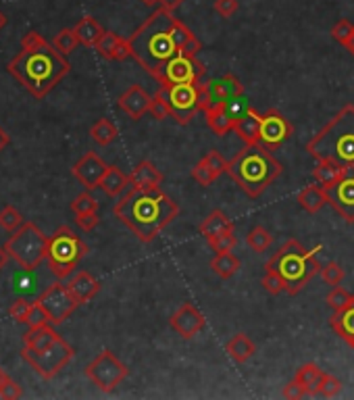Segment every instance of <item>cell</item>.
I'll use <instances>...</instances> for the list:
<instances>
[{
	"mask_svg": "<svg viewBox=\"0 0 354 400\" xmlns=\"http://www.w3.org/2000/svg\"><path fill=\"white\" fill-rule=\"evenodd\" d=\"M192 178L196 179L200 186H205V188H207V186H213V183H215V179L219 178V176H217V174H215V171H213V169H211V167H209V165L202 161V159H200V161L194 165V169H192Z\"/></svg>",
	"mask_w": 354,
	"mask_h": 400,
	"instance_id": "obj_45",
	"label": "cell"
},
{
	"mask_svg": "<svg viewBox=\"0 0 354 400\" xmlns=\"http://www.w3.org/2000/svg\"><path fill=\"white\" fill-rule=\"evenodd\" d=\"M344 46H346V50L350 52V56L354 59V32H353V36H350V40H348V42H346Z\"/></svg>",
	"mask_w": 354,
	"mask_h": 400,
	"instance_id": "obj_58",
	"label": "cell"
},
{
	"mask_svg": "<svg viewBox=\"0 0 354 400\" xmlns=\"http://www.w3.org/2000/svg\"><path fill=\"white\" fill-rule=\"evenodd\" d=\"M23 215L15 209V207H11V205H6L2 211H0V227H4L6 231H17L21 225H23Z\"/></svg>",
	"mask_w": 354,
	"mask_h": 400,
	"instance_id": "obj_43",
	"label": "cell"
},
{
	"mask_svg": "<svg viewBox=\"0 0 354 400\" xmlns=\"http://www.w3.org/2000/svg\"><path fill=\"white\" fill-rule=\"evenodd\" d=\"M261 115H263V113H259L257 109H250L248 113H244V115L236 121L233 130L244 140V144H259V135H261Z\"/></svg>",
	"mask_w": 354,
	"mask_h": 400,
	"instance_id": "obj_24",
	"label": "cell"
},
{
	"mask_svg": "<svg viewBox=\"0 0 354 400\" xmlns=\"http://www.w3.org/2000/svg\"><path fill=\"white\" fill-rule=\"evenodd\" d=\"M56 340H61V336L56 334V329L46 323L40 327H30L23 336V346L32 349V351H44L48 346H52Z\"/></svg>",
	"mask_w": 354,
	"mask_h": 400,
	"instance_id": "obj_23",
	"label": "cell"
},
{
	"mask_svg": "<svg viewBox=\"0 0 354 400\" xmlns=\"http://www.w3.org/2000/svg\"><path fill=\"white\" fill-rule=\"evenodd\" d=\"M227 229H233V222L223 213L221 209H215L205 222L198 225V231H200V236L209 242L211 238H215V236H219L221 231H227Z\"/></svg>",
	"mask_w": 354,
	"mask_h": 400,
	"instance_id": "obj_29",
	"label": "cell"
},
{
	"mask_svg": "<svg viewBox=\"0 0 354 400\" xmlns=\"http://www.w3.org/2000/svg\"><path fill=\"white\" fill-rule=\"evenodd\" d=\"M317 253H321V246L309 250L292 238L267 261L265 267L275 269L281 275V279L286 281V292L294 296L309 286V281L317 273H321L323 265Z\"/></svg>",
	"mask_w": 354,
	"mask_h": 400,
	"instance_id": "obj_6",
	"label": "cell"
},
{
	"mask_svg": "<svg viewBox=\"0 0 354 400\" xmlns=\"http://www.w3.org/2000/svg\"><path fill=\"white\" fill-rule=\"evenodd\" d=\"M321 277H323V281H325L327 286L336 288V286H342V281H344V277H346V271L342 269L340 263L329 261V263H325V265L321 267Z\"/></svg>",
	"mask_w": 354,
	"mask_h": 400,
	"instance_id": "obj_40",
	"label": "cell"
},
{
	"mask_svg": "<svg viewBox=\"0 0 354 400\" xmlns=\"http://www.w3.org/2000/svg\"><path fill=\"white\" fill-rule=\"evenodd\" d=\"M261 286L265 288V292L267 294H271V296L286 292V281H283L281 275H279L275 269H271V267H265V275H263V279H261Z\"/></svg>",
	"mask_w": 354,
	"mask_h": 400,
	"instance_id": "obj_41",
	"label": "cell"
},
{
	"mask_svg": "<svg viewBox=\"0 0 354 400\" xmlns=\"http://www.w3.org/2000/svg\"><path fill=\"white\" fill-rule=\"evenodd\" d=\"M4 25H6V17H4V15L0 13V30H2Z\"/></svg>",
	"mask_w": 354,
	"mask_h": 400,
	"instance_id": "obj_61",
	"label": "cell"
},
{
	"mask_svg": "<svg viewBox=\"0 0 354 400\" xmlns=\"http://www.w3.org/2000/svg\"><path fill=\"white\" fill-rule=\"evenodd\" d=\"M238 244V238H236V231L233 229H227V231H221L219 236L211 238L209 240V246L213 253H227V250H233Z\"/></svg>",
	"mask_w": 354,
	"mask_h": 400,
	"instance_id": "obj_42",
	"label": "cell"
},
{
	"mask_svg": "<svg viewBox=\"0 0 354 400\" xmlns=\"http://www.w3.org/2000/svg\"><path fill=\"white\" fill-rule=\"evenodd\" d=\"M90 135L92 140L98 144V146H109L117 140L119 135V130L117 126L111 121V119H98L92 128H90Z\"/></svg>",
	"mask_w": 354,
	"mask_h": 400,
	"instance_id": "obj_34",
	"label": "cell"
},
{
	"mask_svg": "<svg viewBox=\"0 0 354 400\" xmlns=\"http://www.w3.org/2000/svg\"><path fill=\"white\" fill-rule=\"evenodd\" d=\"M354 25L348 21V19H340L334 28H331V38L340 44H346L353 36Z\"/></svg>",
	"mask_w": 354,
	"mask_h": 400,
	"instance_id": "obj_48",
	"label": "cell"
},
{
	"mask_svg": "<svg viewBox=\"0 0 354 400\" xmlns=\"http://www.w3.org/2000/svg\"><path fill=\"white\" fill-rule=\"evenodd\" d=\"M128 365L121 363L111 351H102L86 367V377L100 392H113L128 377Z\"/></svg>",
	"mask_w": 354,
	"mask_h": 400,
	"instance_id": "obj_10",
	"label": "cell"
},
{
	"mask_svg": "<svg viewBox=\"0 0 354 400\" xmlns=\"http://www.w3.org/2000/svg\"><path fill=\"white\" fill-rule=\"evenodd\" d=\"M75 222H78V225L84 229V231H92L96 225H98V215L96 213H84V215H75Z\"/></svg>",
	"mask_w": 354,
	"mask_h": 400,
	"instance_id": "obj_54",
	"label": "cell"
},
{
	"mask_svg": "<svg viewBox=\"0 0 354 400\" xmlns=\"http://www.w3.org/2000/svg\"><path fill=\"white\" fill-rule=\"evenodd\" d=\"M8 73L15 75L28 92L36 98H44L71 69L65 54L48 44L38 32H28L21 38V52L6 65Z\"/></svg>",
	"mask_w": 354,
	"mask_h": 400,
	"instance_id": "obj_2",
	"label": "cell"
},
{
	"mask_svg": "<svg viewBox=\"0 0 354 400\" xmlns=\"http://www.w3.org/2000/svg\"><path fill=\"white\" fill-rule=\"evenodd\" d=\"M329 325L346 344L354 342V305L342 311H334L329 317Z\"/></svg>",
	"mask_w": 354,
	"mask_h": 400,
	"instance_id": "obj_28",
	"label": "cell"
},
{
	"mask_svg": "<svg viewBox=\"0 0 354 400\" xmlns=\"http://www.w3.org/2000/svg\"><path fill=\"white\" fill-rule=\"evenodd\" d=\"M115 217L123 223L133 236L148 244L179 215L177 202L161 188L128 192L113 209Z\"/></svg>",
	"mask_w": 354,
	"mask_h": 400,
	"instance_id": "obj_3",
	"label": "cell"
},
{
	"mask_svg": "<svg viewBox=\"0 0 354 400\" xmlns=\"http://www.w3.org/2000/svg\"><path fill=\"white\" fill-rule=\"evenodd\" d=\"M202 161L217 174V176H221V174H225V169H227V161L223 159L221 154L217 152V150H209L205 157H202Z\"/></svg>",
	"mask_w": 354,
	"mask_h": 400,
	"instance_id": "obj_52",
	"label": "cell"
},
{
	"mask_svg": "<svg viewBox=\"0 0 354 400\" xmlns=\"http://www.w3.org/2000/svg\"><path fill=\"white\" fill-rule=\"evenodd\" d=\"M140 2H144L146 6H152V4H159V0H140Z\"/></svg>",
	"mask_w": 354,
	"mask_h": 400,
	"instance_id": "obj_59",
	"label": "cell"
},
{
	"mask_svg": "<svg viewBox=\"0 0 354 400\" xmlns=\"http://www.w3.org/2000/svg\"><path fill=\"white\" fill-rule=\"evenodd\" d=\"M207 75V65L198 59V54H177L173 56L163 75H161V84H196L202 82V78Z\"/></svg>",
	"mask_w": 354,
	"mask_h": 400,
	"instance_id": "obj_13",
	"label": "cell"
},
{
	"mask_svg": "<svg viewBox=\"0 0 354 400\" xmlns=\"http://www.w3.org/2000/svg\"><path fill=\"white\" fill-rule=\"evenodd\" d=\"M128 186H130V176H126L119 167L109 165L104 178L100 181V188L104 190V194L111 196V198H115V196H119Z\"/></svg>",
	"mask_w": 354,
	"mask_h": 400,
	"instance_id": "obj_31",
	"label": "cell"
},
{
	"mask_svg": "<svg viewBox=\"0 0 354 400\" xmlns=\"http://www.w3.org/2000/svg\"><path fill=\"white\" fill-rule=\"evenodd\" d=\"M183 2H185V0H159V4H161L163 8L171 11V13H173V11H177V8H179V6H181Z\"/></svg>",
	"mask_w": 354,
	"mask_h": 400,
	"instance_id": "obj_55",
	"label": "cell"
},
{
	"mask_svg": "<svg viewBox=\"0 0 354 400\" xmlns=\"http://www.w3.org/2000/svg\"><path fill=\"white\" fill-rule=\"evenodd\" d=\"M340 392H342V382H340L336 375L325 373V375H323V382H321V390H319V394L325 396V399H334V396H338Z\"/></svg>",
	"mask_w": 354,
	"mask_h": 400,
	"instance_id": "obj_46",
	"label": "cell"
},
{
	"mask_svg": "<svg viewBox=\"0 0 354 400\" xmlns=\"http://www.w3.org/2000/svg\"><path fill=\"white\" fill-rule=\"evenodd\" d=\"M23 358L36 369V373L44 380H52L71 358L75 355L73 346H69L63 338L56 340L52 346H48L44 351H32V349H25L21 351Z\"/></svg>",
	"mask_w": 354,
	"mask_h": 400,
	"instance_id": "obj_11",
	"label": "cell"
},
{
	"mask_svg": "<svg viewBox=\"0 0 354 400\" xmlns=\"http://www.w3.org/2000/svg\"><path fill=\"white\" fill-rule=\"evenodd\" d=\"M23 396V390L17 382H13L11 377L4 380V384L0 386V399L2 400H17Z\"/></svg>",
	"mask_w": 354,
	"mask_h": 400,
	"instance_id": "obj_51",
	"label": "cell"
},
{
	"mask_svg": "<svg viewBox=\"0 0 354 400\" xmlns=\"http://www.w3.org/2000/svg\"><path fill=\"white\" fill-rule=\"evenodd\" d=\"M78 44H82L80 42V38H78V34H75V30L73 28H65V30H61L56 36H54V40H52V46L61 52V54H69V52H73Z\"/></svg>",
	"mask_w": 354,
	"mask_h": 400,
	"instance_id": "obj_38",
	"label": "cell"
},
{
	"mask_svg": "<svg viewBox=\"0 0 354 400\" xmlns=\"http://www.w3.org/2000/svg\"><path fill=\"white\" fill-rule=\"evenodd\" d=\"M323 375H325V371H323L317 363H305V365H300V367L296 369L294 380L300 382V384L309 390V396H319Z\"/></svg>",
	"mask_w": 354,
	"mask_h": 400,
	"instance_id": "obj_27",
	"label": "cell"
},
{
	"mask_svg": "<svg viewBox=\"0 0 354 400\" xmlns=\"http://www.w3.org/2000/svg\"><path fill=\"white\" fill-rule=\"evenodd\" d=\"M348 346H350V349H353V351H354V342H350V344H348Z\"/></svg>",
	"mask_w": 354,
	"mask_h": 400,
	"instance_id": "obj_62",
	"label": "cell"
},
{
	"mask_svg": "<svg viewBox=\"0 0 354 400\" xmlns=\"http://www.w3.org/2000/svg\"><path fill=\"white\" fill-rule=\"evenodd\" d=\"M325 303L331 311H342V309H348L354 305V294H350L346 288L342 286H336L331 288V292L325 296Z\"/></svg>",
	"mask_w": 354,
	"mask_h": 400,
	"instance_id": "obj_37",
	"label": "cell"
},
{
	"mask_svg": "<svg viewBox=\"0 0 354 400\" xmlns=\"http://www.w3.org/2000/svg\"><path fill=\"white\" fill-rule=\"evenodd\" d=\"M307 152L315 161H331L354 174V104L342 107L310 138Z\"/></svg>",
	"mask_w": 354,
	"mask_h": 400,
	"instance_id": "obj_4",
	"label": "cell"
},
{
	"mask_svg": "<svg viewBox=\"0 0 354 400\" xmlns=\"http://www.w3.org/2000/svg\"><path fill=\"white\" fill-rule=\"evenodd\" d=\"M148 113H150L152 119H157V121H167V119L171 117V107H169V100H167L165 90L163 88H159V92L154 94Z\"/></svg>",
	"mask_w": 354,
	"mask_h": 400,
	"instance_id": "obj_39",
	"label": "cell"
},
{
	"mask_svg": "<svg viewBox=\"0 0 354 400\" xmlns=\"http://www.w3.org/2000/svg\"><path fill=\"white\" fill-rule=\"evenodd\" d=\"M246 244H248V248H252L255 253H265L267 248L273 244V236L267 231L263 225H257V227H252V229L246 234Z\"/></svg>",
	"mask_w": 354,
	"mask_h": 400,
	"instance_id": "obj_36",
	"label": "cell"
},
{
	"mask_svg": "<svg viewBox=\"0 0 354 400\" xmlns=\"http://www.w3.org/2000/svg\"><path fill=\"white\" fill-rule=\"evenodd\" d=\"M6 377H8V375H6V373H4V371L0 369V386L4 384V380H6Z\"/></svg>",
	"mask_w": 354,
	"mask_h": 400,
	"instance_id": "obj_60",
	"label": "cell"
},
{
	"mask_svg": "<svg viewBox=\"0 0 354 400\" xmlns=\"http://www.w3.org/2000/svg\"><path fill=\"white\" fill-rule=\"evenodd\" d=\"M165 176L161 174V169H157V165H152L150 161H140L130 174V186L135 190H154L161 188Z\"/></svg>",
	"mask_w": 354,
	"mask_h": 400,
	"instance_id": "obj_22",
	"label": "cell"
},
{
	"mask_svg": "<svg viewBox=\"0 0 354 400\" xmlns=\"http://www.w3.org/2000/svg\"><path fill=\"white\" fill-rule=\"evenodd\" d=\"M346 174H350V171H346L344 167H340V165H336L331 161H317V165L312 169V178H315L317 183H321L323 188L336 183L338 179H342Z\"/></svg>",
	"mask_w": 354,
	"mask_h": 400,
	"instance_id": "obj_32",
	"label": "cell"
},
{
	"mask_svg": "<svg viewBox=\"0 0 354 400\" xmlns=\"http://www.w3.org/2000/svg\"><path fill=\"white\" fill-rule=\"evenodd\" d=\"M71 211L73 215H84V213H96L98 211V200L88 192L80 194L73 202H71Z\"/></svg>",
	"mask_w": 354,
	"mask_h": 400,
	"instance_id": "obj_44",
	"label": "cell"
},
{
	"mask_svg": "<svg viewBox=\"0 0 354 400\" xmlns=\"http://www.w3.org/2000/svg\"><path fill=\"white\" fill-rule=\"evenodd\" d=\"M165 90V96L171 107V117L179 126H185L194 119L196 113L202 111L200 98H202V82L196 84H161Z\"/></svg>",
	"mask_w": 354,
	"mask_h": 400,
	"instance_id": "obj_9",
	"label": "cell"
},
{
	"mask_svg": "<svg viewBox=\"0 0 354 400\" xmlns=\"http://www.w3.org/2000/svg\"><path fill=\"white\" fill-rule=\"evenodd\" d=\"M225 353L229 355V358L238 365L246 363L248 358H252V355L257 353V344L246 336V334H236L227 340L225 344Z\"/></svg>",
	"mask_w": 354,
	"mask_h": 400,
	"instance_id": "obj_25",
	"label": "cell"
},
{
	"mask_svg": "<svg viewBox=\"0 0 354 400\" xmlns=\"http://www.w3.org/2000/svg\"><path fill=\"white\" fill-rule=\"evenodd\" d=\"M294 135L292 123L277 111V109H269L267 113L261 115V135H259V144L265 146L267 150H277L281 148L290 138Z\"/></svg>",
	"mask_w": 354,
	"mask_h": 400,
	"instance_id": "obj_14",
	"label": "cell"
},
{
	"mask_svg": "<svg viewBox=\"0 0 354 400\" xmlns=\"http://www.w3.org/2000/svg\"><path fill=\"white\" fill-rule=\"evenodd\" d=\"M169 323H171V327L179 334V338H183V340L196 338V336L205 329V325H207L205 315L198 311L192 303H183V305L171 315V321H169Z\"/></svg>",
	"mask_w": 354,
	"mask_h": 400,
	"instance_id": "obj_16",
	"label": "cell"
},
{
	"mask_svg": "<svg viewBox=\"0 0 354 400\" xmlns=\"http://www.w3.org/2000/svg\"><path fill=\"white\" fill-rule=\"evenodd\" d=\"M281 396L288 400H300V399H305V396H309V390H307V388H305L300 382L292 380V382H288V384L283 386Z\"/></svg>",
	"mask_w": 354,
	"mask_h": 400,
	"instance_id": "obj_49",
	"label": "cell"
},
{
	"mask_svg": "<svg viewBox=\"0 0 354 400\" xmlns=\"http://www.w3.org/2000/svg\"><path fill=\"white\" fill-rule=\"evenodd\" d=\"M32 305L34 303H30V301H25V298H19V301H15L13 305H11V309H8V315L15 319V321H19V323H25V319H28V313L32 309Z\"/></svg>",
	"mask_w": 354,
	"mask_h": 400,
	"instance_id": "obj_50",
	"label": "cell"
},
{
	"mask_svg": "<svg viewBox=\"0 0 354 400\" xmlns=\"http://www.w3.org/2000/svg\"><path fill=\"white\" fill-rule=\"evenodd\" d=\"M8 257H11V255H8V250H6L4 246H0V271L6 267V263H8Z\"/></svg>",
	"mask_w": 354,
	"mask_h": 400,
	"instance_id": "obj_57",
	"label": "cell"
},
{
	"mask_svg": "<svg viewBox=\"0 0 354 400\" xmlns=\"http://www.w3.org/2000/svg\"><path fill=\"white\" fill-rule=\"evenodd\" d=\"M73 30H75L80 42L84 46H96L98 44V40L102 38V34H104L102 25H100L94 17H84V19H80V23H78Z\"/></svg>",
	"mask_w": 354,
	"mask_h": 400,
	"instance_id": "obj_33",
	"label": "cell"
},
{
	"mask_svg": "<svg viewBox=\"0 0 354 400\" xmlns=\"http://www.w3.org/2000/svg\"><path fill=\"white\" fill-rule=\"evenodd\" d=\"M88 246L82 242V238L67 225L59 227L50 238H48V248H46V261L56 279H67L78 263L86 257Z\"/></svg>",
	"mask_w": 354,
	"mask_h": 400,
	"instance_id": "obj_7",
	"label": "cell"
},
{
	"mask_svg": "<svg viewBox=\"0 0 354 400\" xmlns=\"http://www.w3.org/2000/svg\"><path fill=\"white\" fill-rule=\"evenodd\" d=\"M38 303L44 307V311L48 313L52 325H61L65 319H69L71 313L80 307L78 298L71 294L69 286L63 284V279H59L52 286H48L44 292L40 294Z\"/></svg>",
	"mask_w": 354,
	"mask_h": 400,
	"instance_id": "obj_12",
	"label": "cell"
},
{
	"mask_svg": "<svg viewBox=\"0 0 354 400\" xmlns=\"http://www.w3.org/2000/svg\"><path fill=\"white\" fill-rule=\"evenodd\" d=\"M67 286H69L71 294L78 298L80 305L90 303V301L98 294V290H100V281H98L92 273H88V271L71 273L69 279H67Z\"/></svg>",
	"mask_w": 354,
	"mask_h": 400,
	"instance_id": "obj_21",
	"label": "cell"
},
{
	"mask_svg": "<svg viewBox=\"0 0 354 400\" xmlns=\"http://www.w3.org/2000/svg\"><path fill=\"white\" fill-rule=\"evenodd\" d=\"M327 192V205L344 219L346 223H354V174H346L331 186H325Z\"/></svg>",
	"mask_w": 354,
	"mask_h": 400,
	"instance_id": "obj_15",
	"label": "cell"
},
{
	"mask_svg": "<svg viewBox=\"0 0 354 400\" xmlns=\"http://www.w3.org/2000/svg\"><path fill=\"white\" fill-rule=\"evenodd\" d=\"M207 90H209V102H211V109L217 107V104H223L227 102L229 98H236V96H242L244 94V86L242 82L231 75V73H225L217 80H211L207 84Z\"/></svg>",
	"mask_w": 354,
	"mask_h": 400,
	"instance_id": "obj_19",
	"label": "cell"
},
{
	"mask_svg": "<svg viewBox=\"0 0 354 400\" xmlns=\"http://www.w3.org/2000/svg\"><path fill=\"white\" fill-rule=\"evenodd\" d=\"M25 323H28V327H40V325H46V323H50V317H48V313L44 311V307L36 301L34 305H32V309L28 313V319H25Z\"/></svg>",
	"mask_w": 354,
	"mask_h": 400,
	"instance_id": "obj_47",
	"label": "cell"
},
{
	"mask_svg": "<svg viewBox=\"0 0 354 400\" xmlns=\"http://www.w3.org/2000/svg\"><path fill=\"white\" fill-rule=\"evenodd\" d=\"M281 171V163L261 144H246L231 161H227L225 169V174L250 198H259Z\"/></svg>",
	"mask_w": 354,
	"mask_h": 400,
	"instance_id": "obj_5",
	"label": "cell"
},
{
	"mask_svg": "<svg viewBox=\"0 0 354 400\" xmlns=\"http://www.w3.org/2000/svg\"><path fill=\"white\" fill-rule=\"evenodd\" d=\"M109 165L96 154V152H86L75 165H73V176L78 181L86 188V190H94L100 188V181L104 178Z\"/></svg>",
	"mask_w": 354,
	"mask_h": 400,
	"instance_id": "obj_17",
	"label": "cell"
},
{
	"mask_svg": "<svg viewBox=\"0 0 354 400\" xmlns=\"http://www.w3.org/2000/svg\"><path fill=\"white\" fill-rule=\"evenodd\" d=\"M8 142H11V135L4 132V128H0V152L8 146Z\"/></svg>",
	"mask_w": 354,
	"mask_h": 400,
	"instance_id": "obj_56",
	"label": "cell"
},
{
	"mask_svg": "<svg viewBox=\"0 0 354 400\" xmlns=\"http://www.w3.org/2000/svg\"><path fill=\"white\" fill-rule=\"evenodd\" d=\"M298 205L307 213H310V215L319 213L327 205V192H325V188L321 183H312V186L303 188L300 194H298Z\"/></svg>",
	"mask_w": 354,
	"mask_h": 400,
	"instance_id": "obj_26",
	"label": "cell"
},
{
	"mask_svg": "<svg viewBox=\"0 0 354 400\" xmlns=\"http://www.w3.org/2000/svg\"><path fill=\"white\" fill-rule=\"evenodd\" d=\"M240 267H242V261H240L231 250H227V253H215V257H213V261H211V269H213V273H215L219 279H229V277H233V275L240 271Z\"/></svg>",
	"mask_w": 354,
	"mask_h": 400,
	"instance_id": "obj_30",
	"label": "cell"
},
{
	"mask_svg": "<svg viewBox=\"0 0 354 400\" xmlns=\"http://www.w3.org/2000/svg\"><path fill=\"white\" fill-rule=\"evenodd\" d=\"M4 248L23 269L34 271L36 267L44 263L48 238L38 229L36 223L28 222L23 223L17 231L11 234V238L6 240Z\"/></svg>",
	"mask_w": 354,
	"mask_h": 400,
	"instance_id": "obj_8",
	"label": "cell"
},
{
	"mask_svg": "<svg viewBox=\"0 0 354 400\" xmlns=\"http://www.w3.org/2000/svg\"><path fill=\"white\" fill-rule=\"evenodd\" d=\"M213 8H215L217 15H221L223 19H229V17H233V15L238 13L240 2H238V0H215V2H213Z\"/></svg>",
	"mask_w": 354,
	"mask_h": 400,
	"instance_id": "obj_53",
	"label": "cell"
},
{
	"mask_svg": "<svg viewBox=\"0 0 354 400\" xmlns=\"http://www.w3.org/2000/svg\"><path fill=\"white\" fill-rule=\"evenodd\" d=\"M205 115H207V123H209V128L217 133V135L229 133L233 130V126H236V123L225 115V111H223L221 107H213V109H209Z\"/></svg>",
	"mask_w": 354,
	"mask_h": 400,
	"instance_id": "obj_35",
	"label": "cell"
},
{
	"mask_svg": "<svg viewBox=\"0 0 354 400\" xmlns=\"http://www.w3.org/2000/svg\"><path fill=\"white\" fill-rule=\"evenodd\" d=\"M94 48L106 61H126V59L132 56L130 42L126 38H121L119 34H115V32H104L102 38L98 40V44Z\"/></svg>",
	"mask_w": 354,
	"mask_h": 400,
	"instance_id": "obj_20",
	"label": "cell"
},
{
	"mask_svg": "<svg viewBox=\"0 0 354 400\" xmlns=\"http://www.w3.org/2000/svg\"><path fill=\"white\" fill-rule=\"evenodd\" d=\"M150 102H152V98L148 96V92L142 88V86H138V84H133L130 88L126 90L119 98H117V104H119V109L133 119V121H140L148 111H150Z\"/></svg>",
	"mask_w": 354,
	"mask_h": 400,
	"instance_id": "obj_18",
	"label": "cell"
},
{
	"mask_svg": "<svg viewBox=\"0 0 354 400\" xmlns=\"http://www.w3.org/2000/svg\"><path fill=\"white\" fill-rule=\"evenodd\" d=\"M132 59L152 78L161 80L167 63L177 54H198L200 40L167 8H157L128 38Z\"/></svg>",
	"mask_w": 354,
	"mask_h": 400,
	"instance_id": "obj_1",
	"label": "cell"
}]
</instances>
